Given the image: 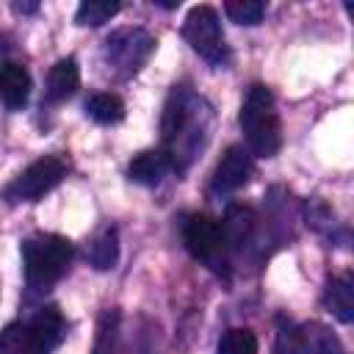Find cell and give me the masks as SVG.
Here are the masks:
<instances>
[{
	"instance_id": "cell-1",
	"label": "cell",
	"mask_w": 354,
	"mask_h": 354,
	"mask_svg": "<svg viewBox=\"0 0 354 354\" xmlns=\"http://www.w3.org/2000/svg\"><path fill=\"white\" fill-rule=\"evenodd\" d=\"M207 105L202 97L188 91L185 86H174L169 94V102L163 108V152L171 158V166L177 169L180 155L194 158L191 152L199 147V133H205V119H207Z\"/></svg>"
},
{
	"instance_id": "cell-2",
	"label": "cell",
	"mask_w": 354,
	"mask_h": 354,
	"mask_svg": "<svg viewBox=\"0 0 354 354\" xmlns=\"http://www.w3.org/2000/svg\"><path fill=\"white\" fill-rule=\"evenodd\" d=\"M238 122L246 136V149L254 158H274L279 152L282 124H279V113L274 111V94L268 91V86L263 83L249 86Z\"/></svg>"
},
{
	"instance_id": "cell-3",
	"label": "cell",
	"mask_w": 354,
	"mask_h": 354,
	"mask_svg": "<svg viewBox=\"0 0 354 354\" xmlns=\"http://www.w3.org/2000/svg\"><path fill=\"white\" fill-rule=\"evenodd\" d=\"M72 257H75V246L69 238L55 235V232L30 235L22 243V266H25L28 285L36 290L50 288L66 274Z\"/></svg>"
},
{
	"instance_id": "cell-4",
	"label": "cell",
	"mask_w": 354,
	"mask_h": 354,
	"mask_svg": "<svg viewBox=\"0 0 354 354\" xmlns=\"http://www.w3.org/2000/svg\"><path fill=\"white\" fill-rule=\"evenodd\" d=\"M183 39L213 66L230 64V47L221 33V22L213 6H194L183 22Z\"/></svg>"
},
{
	"instance_id": "cell-5",
	"label": "cell",
	"mask_w": 354,
	"mask_h": 354,
	"mask_svg": "<svg viewBox=\"0 0 354 354\" xmlns=\"http://www.w3.org/2000/svg\"><path fill=\"white\" fill-rule=\"evenodd\" d=\"M152 50H155V39L144 28H122V30H113L105 39V47H102L108 66H113L122 77L136 75L147 64V58L152 55Z\"/></svg>"
},
{
	"instance_id": "cell-6",
	"label": "cell",
	"mask_w": 354,
	"mask_h": 354,
	"mask_svg": "<svg viewBox=\"0 0 354 354\" xmlns=\"http://www.w3.org/2000/svg\"><path fill=\"white\" fill-rule=\"evenodd\" d=\"M66 177V160L61 155H44L33 160L8 188L6 196L11 202H39Z\"/></svg>"
},
{
	"instance_id": "cell-7",
	"label": "cell",
	"mask_w": 354,
	"mask_h": 354,
	"mask_svg": "<svg viewBox=\"0 0 354 354\" xmlns=\"http://www.w3.org/2000/svg\"><path fill=\"white\" fill-rule=\"evenodd\" d=\"M183 243L196 260L207 263L210 268H218V260L224 254V232L216 218L205 213L188 216L183 224Z\"/></svg>"
},
{
	"instance_id": "cell-8",
	"label": "cell",
	"mask_w": 354,
	"mask_h": 354,
	"mask_svg": "<svg viewBox=\"0 0 354 354\" xmlns=\"http://www.w3.org/2000/svg\"><path fill=\"white\" fill-rule=\"evenodd\" d=\"M252 177V155L249 149L232 144L227 147V152L221 155L216 171H213V191L216 194H232L238 188H243Z\"/></svg>"
},
{
	"instance_id": "cell-9",
	"label": "cell",
	"mask_w": 354,
	"mask_h": 354,
	"mask_svg": "<svg viewBox=\"0 0 354 354\" xmlns=\"http://www.w3.org/2000/svg\"><path fill=\"white\" fill-rule=\"evenodd\" d=\"M25 335H28V340H30L39 351L50 354V351L64 340V335H66V321H64L61 310L50 304V307H41V310L25 324Z\"/></svg>"
},
{
	"instance_id": "cell-10",
	"label": "cell",
	"mask_w": 354,
	"mask_h": 354,
	"mask_svg": "<svg viewBox=\"0 0 354 354\" xmlns=\"http://www.w3.org/2000/svg\"><path fill=\"white\" fill-rule=\"evenodd\" d=\"M30 97V75L22 64L3 61L0 64V102L11 111L25 108Z\"/></svg>"
},
{
	"instance_id": "cell-11",
	"label": "cell",
	"mask_w": 354,
	"mask_h": 354,
	"mask_svg": "<svg viewBox=\"0 0 354 354\" xmlns=\"http://www.w3.org/2000/svg\"><path fill=\"white\" fill-rule=\"evenodd\" d=\"M80 86V66L72 55L61 58L53 64L50 75H47V88H44V100L47 102H64L66 97H72Z\"/></svg>"
},
{
	"instance_id": "cell-12",
	"label": "cell",
	"mask_w": 354,
	"mask_h": 354,
	"mask_svg": "<svg viewBox=\"0 0 354 354\" xmlns=\"http://www.w3.org/2000/svg\"><path fill=\"white\" fill-rule=\"evenodd\" d=\"M169 169H174V166L163 149H144L130 160L127 177L133 183H141V185H158L169 174Z\"/></svg>"
},
{
	"instance_id": "cell-13",
	"label": "cell",
	"mask_w": 354,
	"mask_h": 354,
	"mask_svg": "<svg viewBox=\"0 0 354 354\" xmlns=\"http://www.w3.org/2000/svg\"><path fill=\"white\" fill-rule=\"evenodd\" d=\"M299 354H346V346L329 326L310 321L299 324Z\"/></svg>"
},
{
	"instance_id": "cell-14",
	"label": "cell",
	"mask_w": 354,
	"mask_h": 354,
	"mask_svg": "<svg viewBox=\"0 0 354 354\" xmlns=\"http://www.w3.org/2000/svg\"><path fill=\"white\" fill-rule=\"evenodd\" d=\"M324 304L337 321H343V324L354 321V282H351L348 274H340V277L329 279L326 293H324Z\"/></svg>"
},
{
	"instance_id": "cell-15",
	"label": "cell",
	"mask_w": 354,
	"mask_h": 354,
	"mask_svg": "<svg viewBox=\"0 0 354 354\" xmlns=\"http://www.w3.org/2000/svg\"><path fill=\"white\" fill-rule=\"evenodd\" d=\"M86 113L97 122V124H116L124 119V102L116 97V94H108V91H100V94H91L86 100Z\"/></svg>"
},
{
	"instance_id": "cell-16",
	"label": "cell",
	"mask_w": 354,
	"mask_h": 354,
	"mask_svg": "<svg viewBox=\"0 0 354 354\" xmlns=\"http://www.w3.org/2000/svg\"><path fill=\"white\" fill-rule=\"evenodd\" d=\"M88 260H91V266L100 268V271H108V268L116 266V260H119L116 227H105V230L94 238V243H91V249H88Z\"/></svg>"
},
{
	"instance_id": "cell-17",
	"label": "cell",
	"mask_w": 354,
	"mask_h": 354,
	"mask_svg": "<svg viewBox=\"0 0 354 354\" xmlns=\"http://www.w3.org/2000/svg\"><path fill=\"white\" fill-rule=\"evenodd\" d=\"M119 8L122 6L116 0H83L75 11V22L97 28V25H105L108 19H113L119 14Z\"/></svg>"
},
{
	"instance_id": "cell-18",
	"label": "cell",
	"mask_w": 354,
	"mask_h": 354,
	"mask_svg": "<svg viewBox=\"0 0 354 354\" xmlns=\"http://www.w3.org/2000/svg\"><path fill=\"white\" fill-rule=\"evenodd\" d=\"M116 340H119V310H105L100 315L97 340H94L91 354H116Z\"/></svg>"
},
{
	"instance_id": "cell-19",
	"label": "cell",
	"mask_w": 354,
	"mask_h": 354,
	"mask_svg": "<svg viewBox=\"0 0 354 354\" xmlns=\"http://www.w3.org/2000/svg\"><path fill=\"white\" fill-rule=\"evenodd\" d=\"M216 354H257V337L252 329H227L216 346Z\"/></svg>"
},
{
	"instance_id": "cell-20",
	"label": "cell",
	"mask_w": 354,
	"mask_h": 354,
	"mask_svg": "<svg viewBox=\"0 0 354 354\" xmlns=\"http://www.w3.org/2000/svg\"><path fill=\"white\" fill-rule=\"evenodd\" d=\"M224 14L238 25H257L266 17V3H260V0H230L224 6Z\"/></svg>"
},
{
	"instance_id": "cell-21",
	"label": "cell",
	"mask_w": 354,
	"mask_h": 354,
	"mask_svg": "<svg viewBox=\"0 0 354 354\" xmlns=\"http://www.w3.org/2000/svg\"><path fill=\"white\" fill-rule=\"evenodd\" d=\"M0 354H44V351H39V348L28 340L25 326L11 324V326H6V329L0 332Z\"/></svg>"
},
{
	"instance_id": "cell-22",
	"label": "cell",
	"mask_w": 354,
	"mask_h": 354,
	"mask_svg": "<svg viewBox=\"0 0 354 354\" xmlns=\"http://www.w3.org/2000/svg\"><path fill=\"white\" fill-rule=\"evenodd\" d=\"M277 354H299V324L279 318V332H277Z\"/></svg>"
},
{
	"instance_id": "cell-23",
	"label": "cell",
	"mask_w": 354,
	"mask_h": 354,
	"mask_svg": "<svg viewBox=\"0 0 354 354\" xmlns=\"http://www.w3.org/2000/svg\"><path fill=\"white\" fill-rule=\"evenodd\" d=\"M14 8H17V11H25V14H30V11H36L39 6H36V3H17Z\"/></svg>"
},
{
	"instance_id": "cell-24",
	"label": "cell",
	"mask_w": 354,
	"mask_h": 354,
	"mask_svg": "<svg viewBox=\"0 0 354 354\" xmlns=\"http://www.w3.org/2000/svg\"><path fill=\"white\" fill-rule=\"evenodd\" d=\"M3 41H6V39L0 36V53H3V50H8V44H3Z\"/></svg>"
}]
</instances>
